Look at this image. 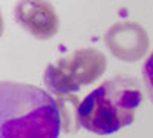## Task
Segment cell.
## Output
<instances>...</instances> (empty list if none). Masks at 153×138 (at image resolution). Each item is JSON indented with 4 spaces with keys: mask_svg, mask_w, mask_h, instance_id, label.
Instances as JSON below:
<instances>
[{
    "mask_svg": "<svg viewBox=\"0 0 153 138\" xmlns=\"http://www.w3.org/2000/svg\"><path fill=\"white\" fill-rule=\"evenodd\" d=\"M55 103L58 107V114H60V123H61V129L68 132V134H74L76 132L81 124H80V103L76 95L74 94H66V95H58L55 97Z\"/></svg>",
    "mask_w": 153,
    "mask_h": 138,
    "instance_id": "8992f818",
    "label": "cell"
},
{
    "mask_svg": "<svg viewBox=\"0 0 153 138\" xmlns=\"http://www.w3.org/2000/svg\"><path fill=\"white\" fill-rule=\"evenodd\" d=\"M55 65L75 86V89L80 91L81 86L97 81L104 74L107 58L97 48H81L68 57L58 58Z\"/></svg>",
    "mask_w": 153,
    "mask_h": 138,
    "instance_id": "277c9868",
    "label": "cell"
},
{
    "mask_svg": "<svg viewBox=\"0 0 153 138\" xmlns=\"http://www.w3.org/2000/svg\"><path fill=\"white\" fill-rule=\"evenodd\" d=\"M104 43L118 60L133 63L147 54L150 37L143 25L132 20H123L112 25L106 31Z\"/></svg>",
    "mask_w": 153,
    "mask_h": 138,
    "instance_id": "3957f363",
    "label": "cell"
},
{
    "mask_svg": "<svg viewBox=\"0 0 153 138\" xmlns=\"http://www.w3.org/2000/svg\"><path fill=\"white\" fill-rule=\"evenodd\" d=\"M143 101L139 83L132 75L107 78L80 103V124L97 135H109L132 124Z\"/></svg>",
    "mask_w": 153,
    "mask_h": 138,
    "instance_id": "7a4b0ae2",
    "label": "cell"
},
{
    "mask_svg": "<svg viewBox=\"0 0 153 138\" xmlns=\"http://www.w3.org/2000/svg\"><path fill=\"white\" fill-rule=\"evenodd\" d=\"M143 81L146 86V91L149 94V98L153 103V51L146 58L144 65H143Z\"/></svg>",
    "mask_w": 153,
    "mask_h": 138,
    "instance_id": "52a82bcc",
    "label": "cell"
},
{
    "mask_svg": "<svg viewBox=\"0 0 153 138\" xmlns=\"http://www.w3.org/2000/svg\"><path fill=\"white\" fill-rule=\"evenodd\" d=\"M14 17L20 26L38 40H48L58 32L60 19L49 2L23 0L14 8Z\"/></svg>",
    "mask_w": 153,
    "mask_h": 138,
    "instance_id": "5b68a950",
    "label": "cell"
},
{
    "mask_svg": "<svg viewBox=\"0 0 153 138\" xmlns=\"http://www.w3.org/2000/svg\"><path fill=\"white\" fill-rule=\"evenodd\" d=\"M55 100L32 84L3 80L0 84V138H58Z\"/></svg>",
    "mask_w": 153,
    "mask_h": 138,
    "instance_id": "6da1fadb",
    "label": "cell"
}]
</instances>
